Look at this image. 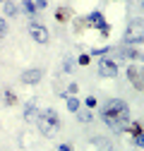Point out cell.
I'll use <instances>...</instances> for the list:
<instances>
[{
  "label": "cell",
  "mask_w": 144,
  "mask_h": 151,
  "mask_svg": "<svg viewBox=\"0 0 144 151\" xmlns=\"http://www.w3.org/2000/svg\"><path fill=\"white\" fill-rule=\"evenodd\" d=\"M41 77H43L41 70H27V72H22V84H39Z\"/></svg>",
  "instance_id": "obj_8"
},
{
  "label": "cell",
  "mask_w": 144,
  "mask_h": 151,
  "mask_svg": "<svg viewBox=\"0 0 144 151\" xmlns=\"http://www.w3.org/2000/svg\"><path fill=\"white\" fill-rule=\"evenodd\" d=\"M48 5V0H34V10H43Z\"/></svg>",
  "instance_id": "obj_16"
},
{
  "label": "cell",
  "mask_w": 144,
  "mask_h": 151,
  "mask_svg": "<svg viewBox=\"0 0 144 151\" xmlns=\"http://www.w3.org/2000/svg\"><path fill=\"white\" fill-rule=\"evenodd\" d=\"M86 106H89V108H94V106H96V99H94V96H89V99H86Z\"/></svg>",
  "instance_id": "obj_20"
},
{
  "label": "cell",
  "mask_w": 144,
  "mask_h": 151,
  "mask_svg": "<svg viewBox=\"0 0 144 151\" xmlns=\"http://www.w3.org/2000/svg\"><path fill=\"white\" fill-rule=\"evenodd\" d=\"M67 110H70V113H79V101H77L75 96L67 99Z\"/></svg>",
  "instance_id": "obj_12"
},
{
  "label": "cell",
  "mask_w": 144,
  "mask_h": 151,
  "mask_svg": "<svg viewBox=\"0 0 144 151\" xmlns=\"http://www.w3.org/2000/svg\"><path fill=\"white\" fill-rule=\"evenodd\" d=\"M22 7H24V10L29 12V14L34 12V3H31V0H22Z\"/></svg>",
  "instance_id": "obj_14"
},
{
  "label": "cell",
  "mask_w": 144,
  "mask_h": 151,
  "mask_svg": "<svg viewBox=\"0 0 144 151\" xmlns=\"http://www.w3.org/2000/svg\"><path fill=\"white\" fill-rule=\"evenodd\" d=\"M82 122H91V113H79V115H77Z\"/></svg>",
  "instance_id": "obj_17"
},
{
  "label": "cell",
  "mask_w": 144,
  "mask_h": 151,
  "mask_svg": "<svg viewBox=\"0 0 144 151\" xmlns=\"http://www.w3.org/2000/svg\"><path fill=\"white\" fill-rule=\"evenodd\" d=\"M99 74H101V77L113 79V77H118V65L113 60H108V58H101L99 60Z\"/></svg>",
  "instance_id": "obj_5"
},
{
  "label": "cell",
  "mask_w": 144,
  "mask_h": 151,
  "mask_svg": "<svg viewBox=\"0 0 144 151\" xmlns=\"http://www.w3.org/2000/svg\"><path fill=\"white\" fill-rule=\"evenodd\" d=\"M24 120H27V122H39V110H36L34 106H27V110H24Z\"/></svg>",
  "instance_id": "obj_11"
},
{
  "label": "cell",
  "mask_w": 144,
  "mask_h": 151,
  "mask_svg": "<svg viewBox=\"0 0 144 151\" xmlns=\"http://www.w3.org/2000/svg\"><path fill=\"white\" fill-rule=\"evenodd\" d=\"M29 34H31V39H34L36 43H48V29H46V27H41L39 22H31Z\"/></svg>",
  "instance_id": "obj_7"
},
{
  "label": "cell",
  "mask_w": 144,
  "mask_h": 151,
  "mask_svg": "<svg viewBox=\"0 0 144 151\" xmlns=\"http://www.w3.org/2000/svg\"><path fill=\"white\" fill-rule=\"evenodd\" d=\"M0 34H5V22L0 19Z\"/></svg>",
  "instance_id": "obj_23"
},
{
  "label": "cell",
  "mask_w": 144,
  "mask_h": 151,
  "mask_svg": "<svg viewBox=\"0 0 144 151\" xmlns=\"http://www.w3.org/2000/svg\"><path fill=\"white\" fill-rule=\"evenodd\" d=\"M101 118H103V122L111 127L113 132H122L125 127H127V120H130V108H127V103H125V101L113 99V101L106 103Z\"/></svg>",
  "instance_id": "obj_1"
},
{
  "label": "cell",
  "mask_w": 144,
  "mask_h": 151,
  "mask_svg": "<svg viewBox=\"0 0 144 151\" xmlns=\"http://www.w3.org/2000/svg\"><path fill=\"white\" fill-rule=\"evenodd\" d=\"M135 144L144 149V132H142V134H137V137H135Z\"/></svg>",
  "instance_id": "obj_18"
},
{
  "label": "cell",
  "mask_w": 144,
  "mask_h": 151,
  "mask_svg": "<svg viewBox=\"0 0 144 151\" xmlns=\"http://www.w3.org/2000/svg\"><path fill=\"white\" fill-rule=\"evenodd\" d=\"M127 77H130V84L135 86V89H144V70L142 67H137V65H130V70H127Z\"/></svg>",
  "instance_id": "obj_6"
},
{
  "label": "cell",
  "mask_w": 144,
  "mask_h": 151,
  "mask_svg": "<svg viewBox=\"0 0 144 151\" xmlns=\"http://www.w3.org/2000/svg\"><path fill=\"white\" fill-rule=\"evenodd\" d=\"M130 132H132V137H137V134H142V125H139V122H135V125L130 127Z\"/></svg>",
  "instance_id": "obj_15"
},
{
  "label": "cell",
  "mask_w": 144,
  "mask_h": 151,
  "mask_svg": "<svg viewBox=\"0 0 144 151\" xmlns=\"http://www.w3.org/2000/svg\"><path fill=\"white\" fill-rule=\"evenodd\" d=\"M91 144L99 149V151H113V146H111V142L108 139H101V137H96V139H91Z\"/></svg>",
  "instance_id": "obj_10"
},
{
  "label": "cell",
  "mask_w": 144,
  "mask_h": 151,
  "mask_svg": "<svg viewBox=\"0 0 144 151\" xmlns=\"http://www.w3.org/2000/svg\"><path fill=\"white\" fill-rule=\"evenodd\" d=\"M58 151H72V149H70L67 144H60V146H58Z\"/></svg>",
  "instance_id": "obj_22"
},
{
  "label": "cell",
  "mask_w": 144,
  "mask_h": 151,
  "mask_svg": "<svg viewBox=\"0 0 144 151\" xmlns=\"http://www.w3.org/2000/svg\"><path fill=\"white\" fill-rule=\"evenodd\" d=\"M5 12H7V14H14V12H17V7H14L12 3H5Z\"/></svg>",
  "instance_id": "obj_19"
},
{
  "label": "cell",
  "mask_w": 144,
  "mask_h": 151,
  "mask_svg": "<svg viewBox=\"0 0 144 151\" xmlns=\"http://www.w3.org/2000/svg\"><path fill=\"white\" fill-rule=\"evenodd\" d=\"M79 65H89V55H79Z\"/></svg>",
  "instance_id": "obj_21"
},
{
  "label": "cell",
  "mask_w": 144,
  "mask_h": 151,
  "mask_svg": "<svg viewBox=\"0 0 144 151\" xmlns=\"http://www.w3.org/2000/svg\"><path fill=\"white\" fill-rule=\"evenodd\" d=\"M125 41L127 43H144V27L142 24H130L125 31Z\"/></svg>",
  "instance_id": "obj_4"
},
{
  "label": "cell",
  "mask_w": 144,
  "mask_h": 151,
  "mask_svg": "<svg viewBox=\"0 0 144 151\" xmlns=\"http://www.w3.org/2000/svg\"><path fill=\"white\" fill-rule=\"evenodd\" d=\"M70 17H72V10L70 7H58L55 10V19L58 22H70Z\"/></svg>",
  "instance_id": "obj_9"
},
{
  "label": "cell",
  "mask_w": 144,
  "mask_h": 151,
  "mask_svg": "<svg viewBox=\"0 0 144 151\" xmlns=\"http://www.w3.org/2000/svg\"><path fill=\"white\" fill-rule=\"evenodd\" d=\"M58 127H60V118H58L55 110H46L39 118V129H41L43 137H53L58 132Z\"/></svg>",
  "instance_id": "obj_2"
},
{
  "label": "cell",
  "mask_w": 144,
  "mask_h": 151,
  "mask_svg": "<svg viewBox=\"0 0 144 151\" xmlns=\"http://www.w3.org/2000/svg\"><path fill=\"white\" fill-rule=\"evenodd\" d=\"M3 101H5L7 106H12V103H17V99H14V93H12V91H5V93H3Z\"/></svg>",
  "instance_id": "obj_13"
},
{
  "label": "cell",
  "mask_w": 144,
  "mask_h": 151,
  "mask_svg": "<svg viewBox=\"0 0 144 151\" xmlns=\"http://www.w3.org/2000/svg\"><path fill=\"white\" fill-rule=\"evenodd\" d=\"M84 24H86V29H101V34L108 36V24H106V19H103L101 12H91L84 19Z\"/></svg>",
  "instance_id": "obj_3"
}]
</instances>
